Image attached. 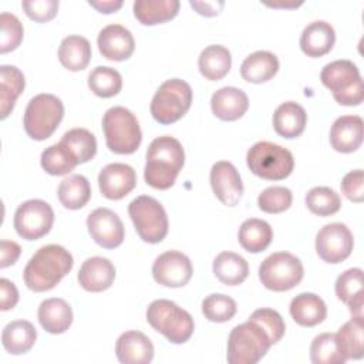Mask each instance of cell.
I'll use <instances>...</instances> for the list:
<instances>
[{"mask_svg":"<svg viewBox=\"0 0 364 364\" xmlns=\"http://www.w3.org/2000/svg\"><path fill=\"white\" fill-rule=\"evenodd\" d=\"M310 360L314 364H343L347 361L337 346L334 333H321L313 338Z\"/></svg>","mask_w":364,"mask_h":364,"instance_id":"cell-42","label":"cell"},{"mask_svg":"<svg viewBox=\"0 0 364 364\" xmlns=\"http://www.w3.org/2000/svg\"><path fill=\"white\" fill-rule=\"evenodd\" d=\"M88 4L101 13H114L122 7V0H90Z\"/></svg>","mask_w":364,"mask_h":364,"instance_id":"cell-52","label":"cell"},{"mask_svg":"<svg viewBox=\"0 0 364 364\" xmlns=\"http://www.w3.org/2000/svg\"><path fill=\"white\" fill-rule=\"evenodd\" d=\"M60 142L71 151L78 164L91 161L97 154L95 135L85 128H73L67 131Z\"/></svg>","mask_w":364,"mask_h":364,"instance_id":"cell-39","label":"cell"},{"mask_svg":"<svg viewBox=\"0 0 364 364\" xmlns=\"http://www.w3.org/2000/svg\"><path fill=\"white\" fill-rule=\"evenodd\" d=\"M239 243L249 253L263 252L273 239L272 226L262 219L250 218L246 219L239 228Z\"/></svg>","mask_w":364,"mask_h":364,"instance_id":"cell-35","label":"cell"},{"mask_svg":"<svg viewBox=\"0 0 364 364\" xmlns=\"http://www.w3.org/2000/svg\"><path fill=\"white\" fill-rule=\"evenodd\" d=\"M185 164L182 144L169 135L155 138L146 149L145 182L155 189H169Z\"/></svg>","mask_w":364,"mask_h":364,"instance_id":"cell-1","label":"cell"},{"mask_svg":"<svg viewBox=\"0 0 364 364\" xmlns=\"http://www.w3.org/2000/svg\"><path fill=\"white\" fill-rule=\"evenodd\" d=\"M193 273L189 257L178 250H166L161 253L152 264V276L156 283L166 287L185 286Z\"/></svg>","mask_w":364,"mask_h":364,"instance_id":"cell-14","label":"cell"},{"mask_svg":"<svg viewBox=\"0 0 364 364\" xmlns=\"http://www.w3.org/2000/svg\"><path fill=\"white\" fill-rule=\"evenodd\" d=\"M135 185L136 173L128 164H108L98 173V186L102 196L107 199H122L135 188Z\"/></svg>","mask_w":364,"mask_h":364,"instance_id":"cell-17","label":"cell"},{"mask_svg":"<svg viewBox=\"0 0 364 364\" xmlns=\"http://www.w3.org/2000/svg\"><path fill=\"white\" fill-rule=\"evenodd\" d=\"M291 191L286 186H269L257 196V206L266 213H280L290 208Z\"/></svg>","mask_w":364,"mask_h":364,"instance_id":"cell-44","label":"cell"},{"mask_svg":"<svg viewBox=\"0 0 364 364\" xmlns=\"http://www.w3.org/2000/svg\"><path fill=\"white\" fill-rule=\"evenodd\" d=\"M0 118L4 119L13 111L16 100L23 92L26 80L23 73L16 65L0 67Z\"/></svg>","mask_w":364,"mask_h":364,"instance_id":"cell-36","label":"cell"},{"mask_svg":"<svg viewBox=\"0 0 364 364\" xmlns=\"http://www.w3.org/2000/svg\"><path fill=\"white\" fill-rule=\"evenodd\" d=\"M154 353L152 341L136 330L122 333L115 343V354L122 364H149Z\"/></svg>","mask_w":364,"mask_h":364,"instance_id":"cell-19","label":"cell"},{"mask_svg":"<svg viewBox=\"0 0 364 364\" xmlns=\"http://www.w3.org/2000/svg\"><path fill=\"white\" fill-rule=\"evenodd\" d=\"M364 122L358 115L338 117L330 129V144L337 152L350 154L363 144Z\"/></svg>","mask_w":364,"mask_h":364,"instance_id":"cell-20","label":"cell"},{"mask_svg":"<svg viewBox=\"0 0 364 364\" xmlns=\"http://www.w3.org/2000/svg\"><path fill=\"white\" fill-rule=\"evenodd\" d=\"M146 321L158 333L173 344L186 343L195 330L192 316L175 301L166 299L154 300L146 309Z\"/></svg>","mask_w":364,"mask_h":364,"instance_id":"cell-3","label":"cell"},{"mask_svg":"<svg viewBox=\"0 0 364 364\" xmlns=\"http://www.w3.org/2000/svg\"><path fill=\"white\" fill-rule=\"evenodd\" d=\"M37 340L36 327L27 320H14L4 326L1 331V343L7 353L13 355L26 354L31 350Z\"/></svg>","mask_w":364,"mask_h":364,"instance_id":"cell-29","label":"cell"},{"mask_svg":"<svg viewBox=\"0 0 364 364\" xmlns=\"http://www.w3.org/2000/svg\"><path fill=\"white\" fill-rule=\"evenodd\" d=\"M40 164L47 173L60 176L71 172L78 165V161L64 144L58 142L41 152Z\"/></svg>","mask_w":364,"mask_h":364,"instance_id":"cell-38","label":"cell"},{"mask_svg":"<svg viewBox=\"0 0 364 364\" xmlns=\"http://www.w3.org/2000/svg\"><path fill=\"white\" fill-rule=\"evenodd\" d=\"M18 301V290L13 282L3 277L0 279V310L7 311Z\"/></svg>","mask_w":364,"mask_h":364,"instance_id":"cell-49","label":"cell"},{"mask_svg":"<svg viewBox=\"0 0 364 364\" xmlns=\"http://www.w3.org/2000/svg\"><path fill=\"white\" fill-rule=\"evenodd\" d=\"M179 6L178 0H135L134 16L141 24L154 26L173 18Z\"/></svg>","mask_w":364,"mask_h":364,"instance_id":"cell-34","label":"cell"},{"mask_svg":"<svg viewBox=\"0 0 364 364\" xmlns=\"http://www.w3.org/2000/svg\"><path fill=\"white\" fill-rule=\"evenodd\" d=\"M87 229L95 243L105 249L118 247L125 230L119 216L108 208H97L87 216Z\"/></svg>","mask_w":364,"mask_h":364,"instance_id":"cell-15","label":"cell"},{"mask_svg":"<svg viewBox=\"0 0 364 364\" xmlns=\"http://www.w3.org/2000/svg\"><path fill=\"white\" fill-rule=\"evenodd\" d=\"M353 246V233L344 223H327L317 232L316 252L326 263L336 264L346 260L351 255Z\"/></svg>","mask_w":364,"mask_h":364,"instance_id":"cell-13","label":"cell"},{"mask_svg":"<svg viewBox=\"0 0 364 364\" xmlns=\"http://www.w3.org/2000/svg\"><path fill=\"white\" fill-rule=\"evenodd\" d=\"M306 122L307 114L304 108L294 101H286L280 104L273 114L274 131L287 139L299 136L304 131Z\"/></svg>","mask_w":364,"mask_h":364,"instance_id":"cell-27","label":"cell"},{"mask_svg":"<svg viewBox=\"0 0 364 364\" xmlns=\"http://www.w3.org/2000/svg\"><path fill=\"white\" fill-rule=\"evenodd\" d=\"M192 104V88L181 78L164 81L151 101V114L159 124L168 125L181 119Z\"/></svg>","mask_w":364,"mask_h":364,"instance_id":"cell-9","label":"cell"},{"mask_svg":"<svg viewBox=\"0 0 364 364\" xmlns=\"http://www.w3.org/2000/svg\"><path fill=\"white\" fill-rule=\"evenodd\" d=\"M97 44L102 57L112 61L128 60L135 48L132 33L121 24L105 26L98 34Z\"/></svg>","mask_w":364,"mask_h":364,"instance_id":"cell-18","label":"cell"},{"mask_svg":"<svg viewBox=\"0 0 364 364\" xmlns=\"http://www.w3.org/2000/svg\"><path fill=\"white\" fill-rule=\"evenodd\" d=\"M320 80L338 104L353 107L363 102V80L358 67L353 61L336 60L326 64L320 73Z\"/></svg>","mask_w":364,"mask_h":364,"instance_id":"cell-6","label":"cell"},{"mask_svg":"<svg viewBox=\"0 0 364 364\" xmlns=\"http://www.w3.org/2000/svg\"><path fill=\"white\" fill-rule=\"evenodd\" d=\"M54 223V210L46 200L28 199L18 205L13 225L18 236L26 240H37L46 236Z\"/></svg>","mask_w":364,"mask_h":364,"instance_id":"cell-12","label":"cell"},{"mask_svg":"<svg viewBox=\"0 0 364 364\" xmlns=\"http://www.w3.org/2000/svg\"><path fill=\"white\" fill-rule=\"evenodd\" d=\"M334 290L337 299L348 307L353 316H363L364 287L361 269L353 267L343 272L336 280Z\"/></svg>","mask_w":364,"mask_h":364,"instance_id":"cell-24","label":"cell"},{"mask_svg":"<svg viewBox=\"0 0 364 364\" xmlns=\"http://www.w3.org/2000/svg\"><path fill=\"white\" fill-rule=\"evenodd\" d=\"M250 320H255L269 336L272 344L279 343L286 331V324L283 317L273 309L262 307L255 310L250 317Z\"/></svg>","mask_w":364,"mask_h":364,"instance_id":"cell-46","label":"cell"},{"mask_svg":"<svg viewBox=\"0 0 364 364\" xmlns=\"http://www.w3.org/2000/svg\"><path fill=\"white\" fill-rule=\"evenodd\" d=\"M277 71L279 58L276 57V54L266 50H259L249 54L240 65L242 78L253 84L269 81L276 75Z\"/></svg>","mask_w":364,"mask_h":364,"instance_id":"cell-28","label":"cell"},{"mask_svg":"<svg viewBox=\"0 0 364 364\" xmlns=\"http://www.w3.org/2000/svg\"><path fill=\"white\" fill-rule=\"evenodd\" d=\"M0 53L4 54L16 50L20 46L24 34L20 20L14 14L3 11L0 14Z\"/></svg>","mask_w":364,"mask_h":364,"instance_id":"cell-45","label":"cell"},{"mask_svg":"<svg viewBox=\"0 0 364 364\" xmlns=\"http://www.w3.org/2000/svg\"><path fill=\"white\" fill-rule=\"evenodd\" d=\"M88 87L95 95L101 98H111L121 91L122 77L112 67L98 65L88 75Z\"/></svg>","mask_w":364,"mask_h":364,"instance_id":"cell-40","label":"cell"},{"mask_svg":"<svg viewBox=\"0 0 364 364\" xmlns=\"http://www.w3.org/2000/svg\"><path fill=\"white\" fill-rule=\"evenodd\" d=\"M304 274L301 260L289 252H274L259 266L262 284L273 291H287L296 287Z\"/></svg>","mask_w":364,"mask_h":364,"instance_id":"cell-11","label":"cell"},{"mask_svg":"<svg viewBox=\"0 0 364 364\" xmlns=\"http://www.w3.org/2000/svg\"><path fill=\"white\" fill-rule=\"evenodd\" d=\"M21 7L31 20L44 23L55 17L58 11V1L57 0H26L21 3Z\"/></svg>","mask_w":364,"mask_h":364,"instance_id":"cell-47","label":"cell"},{"mask_svg":"<svg viewBox=\"0 0 364 364\" xmlns=\"http://www.w3.org/2000/svg\"><path fill=\"white\" fill-rule=\"evenodd\" d=\"M38 321L50 334H61L67 331L73 323L71 306L64 299H46L38 306Z\"/></svg>","mask_w":364,"mask_h":364,"instance_id":"cell-26","label":"cell"},{"mask_svg":"<svg viewBox=\"0 0 364 364\" xmlns=\"http://www.w3.org/2000/svg\"><path fill=\"white\" fill-rule=\"evenodd\" d=\"M21 253V247L18 243L13 240H1V259H0V267L4 269L7 266H11L17 262L18 256Z\"/></svg>","mask_w":364,"mask_h":364,"instance_id":"cell-50","label":"cell"},{"mask_svg":"<svg viewBox=\"0 0 364 364\" xmlns=\"http://www.w3.org/2000/svg\"><path fill=\"white\" fill-rule=\"evenodd\" d=\"M189 4L202 16L206 17H212V16H218L222 10V7L225 6V3L222 0L218 1H199V0H191Z\"/></svg>","mask_w":364,"mask_h":364,"instance_id":"cell-51","label":"cell"},{"mask_svg":"<svg viewBox=\"0 0 364 364\" xmlns=\"http://www.w3.org/2000/svg\"><path fill=\"white\" fill-rule=\"evenodd\" d=\"M213 274L226 286H236L246 280L249 264L245 257L235 252H222L213 260Z\"/></svg>","mask_w":364,"mask_h":364,"instance_id":"cell-33","label":"cell"},{"mask_svg":"<svg viewBox=\"0 0 364 364\" xmlns=\"http://www.w3.org/2000/svg\"><path fill=\"white\" fill-rule=\"evenodd\" d=\"M129 218L138 236L146 243H159L168 233V216L164 206L152 196H136L128 205Z\"/></svg>","mask_w":364,"mask_h":364,"instance_id":"cell-10","label":"cell"},{"mask_svg":"<svg viewBox=\"0 0 364 364\" xmlns=\"http://www.w3.org/2000/svg\"><path fill=\"white\" fill-rule=\"evenodd\" d=\"M102 131L108 149L115 154H134L142 141L139 122L125 107H111L105 111Z\"/></svg>","mask_w":364,"mask_h":364,"instance_id":"cell-4","label":"cell"},{"mask_svg":"<svg viewBox=\"0 0 364 364\" xmlns=\"http://www.w3.org/2000/svg\"><path fill=\"white\" fill-rule=\"evenodd\" d=\"M73 256L65 247L60 245H46L27 262L23 270V280L33 291H47L60 283L73 269Z\"/></svg>","mask_w":364,"mask_h":364,"instance_id":"cell-2","label":"cell"},{"mask_svg":"<svg viewBox=\"0 0 364 364\" xmlns=\"http://www.w3.org/2000/svg\"><path fill=\"white\" fill-rule=\"evenodd\" d=\"M341 192L353 202L364 200V173L363 169H354L344 175L341 179Z\"/></svg>","mask_w":364,"mask_h":364,"instance_id":"cell-48","label":"cell"},{"mask_svg":"<svg viewBox=\"0 0 364 364\" xmlns=\"http://www.w3.org/2000/svg\"><path fill=\"white\" fill-rule=\"evenodd\" d=\"M306 206L309 210L318 216H330L340 210L341 199L338 193L328 186H314L311 188L306 198Z\"/></svg>","mask_w":364,"mask_h":364,"instance_id":"cell-41","label":"cell"},{"mask_svg":"<svg viewBox=\"0 0 364 364\" xmlns=\"http://www.w3.org/2000/svg\"><path fill=\"white\" fill-rule=\"evenodd\" d=\"M363 316H353L336 333L337 346L346 360H360L364 355Z\"/></svg>","mask_w":364,"mask_h":364,"instance_id":"cell-32","label":"cell"},{"mask_svg":"<svg viewBox=\"0 0 364 364\" xmlns=\"http://www.w3.org/2000/svg\"><path fill=\"white\" fill-rule=\"evenodd\" d=\"M210 186L218 199L226 206H236L243 193L242 178L233 164L218 161L210 168Z\"/></svg>","mask_w":364,"mask_h":364,"instance_id":"cell-16","label":"cell"},{"mask_svg":"<svg viewBox=\"0 0 364 364\" xmlns=\"http://www.w3.org/2000/svg\"><path fill=\"white\" fill-rule=\"evenodd\" d=\"M266 6L269 7H286V9H293V7H297L300 4H303V1H294V0H274V1H264Z\"/></svg>","mask_w":364,"mask_h":364,"instance_id":"cell-53","label":"cell"},{"mask_svg":"<svg viewBox=\"0 0 364 364\" xmlns=\"http://www.w3.org/2000/svg\"><path fill=\"white\" fill-rule=\"evenodd\" d=\"M293 320L303 327H314L327 317V306L316 293H300L291 299L289 306Z\"/></svg>","mask_w":364,"mask_h":364,"instance_id":"cell-25","label":"cell"},{"mask_svg":"<svg viewBox=\"0 0 364 364\" xmlns=\"http://www.w3.org/2000/svg\"><path fill=\"white\" fill-rule=\"evenodd\" d=\"M336 31L333 26L324 20L309 23L300 36V48L309 57H321L333 48Z\"/></svg>","mask_w":364,"mask_h":364,"instance_id":"cell-23","label":"cell"},{"mask_svg":"<svg viewBox=\"0 0 364 364\" xmlns=\"http://www.w3.org/2000/svg\"><path fill=\"white\" fill-rule=\"evenodd\" d=\"M230 65V51L220 44H212L205 47L198 58V67L200 74L210 81L222 80L229 73Z\"/></svg>","mask_w":364,"mask_h":364,"instance_id":"cell-31","label":"cell"},{"mask_svg":"<svg viewBox=\"0 0 364 364\" xmlns=\"http://www.w3.org/2000/svg\"><path fill=\"white\" fill-rule=\"evenodd\" d=\"M272 346L267 333L255 320L247 318V321L232 328L226 358L229 364H256Z\"/></svg>","mask_w":364,"mask_h":364,"instance_id":"cell-5","label":"cell"},{"mask_svg":"<svg viewBox=\"0 0 364 364\" xmlns=\"http://www.w3.org/2000/svg\"><path fill=\"white\" fill-rule=\"evenodd\" d=\"M246 162L256 176L267 181L284 179L294 168L291 152L269 141L253 144L246 154Z\"/></svg>","mask_w":364,"mask_h":364,"instance_id":"cell-8","label":"cell"},{"mask_svg":"<svg viewBox=\"0 0 364 364\" xmlns=\"http://www.w3.org/2000/svg\"><path fill=\"white\" fill-rule=\"evenodd\" d=\"M58 60L70 71L84 70L91 60L90 41L77 34L64 37L58 46Z\"/></svg>","mask_w":364,"mask_h":364,"instance_id":"cell-30","label":"cell"},{"mask_svg":"<svg viewBox=\"0 0 364 364\" xmlns=\"http://www.w3.org/2000/svg\"><path fill=\"white\" fill-rule=\"evenodd\" d=\"M115 279V267L107 257L94 256L82 262L78 272V283L87 291L98 293L111 287Z\"/></svg>","mask_w":364,"mask_h":364,"instance_id":"cell-21","label":"cell"},{"mask_svg":"<svg viewBox=\"0 0 364 364\" xmlns=\"http://www.w3.org/2000/svg\"><path fill=\"white\" fill-rule=\"evenodd\" d=\"M64 117L63 101L53 94H38L33 97L24 111L23 125L26 134L36 139L50 138Z\"/></svg>","mask_w":364,"mask_h":364,"instance_id":"cell-7","label":"cell"},{"mask_svg":"<svg viewBox=\"0 0 364 364\" xmlns=\"http://www.w3.org/2000/svg\"><path fill=\"white\" fill-rule=\"evenodd\" d=\"M60 203L71 210L84 208L91 198V186L85 176L74 173L64 178L57 189Z\"/></svg>","mask_w":364,"mask_h":364,"instance_id":"cell-37","label":"cell"},{"mask_svg":"<svg viewBox=\"0 0 364 364\" xmlns=\"http://www.w3.org/2000/svg\"><path fill=\"white\" fill-rule=\"evenodd\" d=\"M236 301L222 293H212L206 296L202 301L203 316L213 323L229 321L236 314Z\"/></svg>","mask_w":364,"mask_h":364,"instance_id":"cell-43","label":"cell"},{"mask_svg":"<svg viewBox=\"0 0 364 364\" xmlns=\"http://www.w3.org/2000/svg\"><path fill=\"white\" fill-rule=\"evenodd\" d=\"M210 108L219 119L236 121L246 114L249 108V98L240 88L222 87L212 94Z\"/></svg>","mask_w":364,"mask_h":364,"instance_id":"cell-22","label":"cell"}]
</instances>
